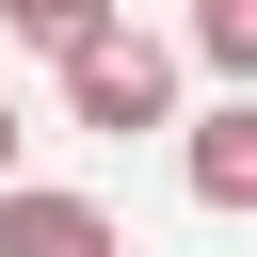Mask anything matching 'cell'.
I'll list each match as a JSON object with an SVG mask.
<instances>
[{
    "label": "cell",
    "mask_w": 257,
    "mask_h": 257,
    "mask_svg": "<svg viewBox=\"0 0 257 257\" xmlns=\"http://www.w3.org/2000/svg\"><path fill=\"white\" fill-rule=\"evenodd\" d=\"M64 112L112 128V145H145V128L177 112V48H161V32H80V48H64Z\"/></svg>",
    "instance_id": "6da1fadb"
},
{
    "label": "cell",
    "mask_w": 257,
    "mask_h": 257,
    "mask_svg": "<svg viewBox=\"0 0 257 257\" xmlns=\"http://www.w3.org/2000/svg\"><path fill=\"white\" fill-rule=\"evenodd\" d=\"M0 257H128V241H112L96 193H32V177H0Z\"/></svg>",
    "instance_id": "7a4b0ae2"
},
{
    "label": "cell",
    "mask_w": 257,
    "mask_h": 257,
    "mask_svg": "<svg viewBox=\"0 0 257 257\" xmlns=\"http://www.w3.org/2000/svg\"><path fill=\"white\" fill-rule=\"evenodd\" d=\"M193 193H209V209H257V80H241L225 112H193Z\"/></svg>",
    "instance_id": "3957f363"
},
{
    "label": "cell",
    "mask_w": 257,
    "mask_h": 257,
    "mask_svg": "<svg viewBox=\"0 0 257 257\" xmlns=\"http://www.w3.org/2000/svg\"><path fill=\"white\" fill-rule=\"evenodd\" d=\"M0 32H16V48H48V64H64V48H80V32H112V0H0Z\"/></svg>",
    "instance_id": "277c9868"
},
{
    "label": "cell",
    "mask_w": 257,
    "mask_h": 257,
    "mask_svg": "<svg viewBox=\"0 0 257 257\" xmlns=\"http://www.w3.org/2000/svg\"><path fill=\"white\" fill-rule=\"evenodd\" d=\"M193 48H209L225 80H257V0H193Z\"/></svg>",
    "instance_id": "5b68a950"
},
{
    "label": "cell",
    "mask_w": 257,
    "mask_h": 257,
    "mask_svg": "<svg viewBox=\"0 0 257 257\" xmlns=\"http://www.w3.org/2000/svg\"><path fill=\"white\" fill-rule=\"evenodd\" d=\"M0 177H16V96H0Z\"/></svg>",
    "instance_id": "8992f818"
}]
</instances>
